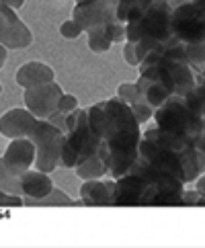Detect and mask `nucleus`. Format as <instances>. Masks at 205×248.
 I'll use <instances>...</instances> for the list:
<instances>
[{
    "label": "nucleus",
    "instance_id": "1",
    "mask_svg": "<svg viewBox=\"0 0 205 248\" xmlns=\"http://www.w3.org/2000/svg\"><path fill=\"white\" fill-rule=\"evenodd\" d=\"M86 111L93 129L101 138L99 156L109 168V176L119 179L140 156L142 123L129 105L119 96L95 103Z\"/></svg>",
    "mask_w": 205,
    "mask_h": 248
},
{
    "label": "nucleus",
    "instance_id": "2",
    "mask_svg": "<svg viewBox=\"0 0 205 248\" xmlns=\"http://www.w3.org/2000/svg\"><path fill=\"white\" fill-rule=\"evenodd\" d=\"M185 181L158 170L142 156L115 179V205H183Z\"/></svg>",
    "mask_w": 205,
    "mask_h": 248
},
{
    "label": "nucleus",
    "instance_id": "3",
    "mask_svg": "<svg viewBox=\"0 0 205 248\" xmlns=\"http://www.w3.org/2000/svg\"><path fill=\"white\" fill-rule=\"evenodd\" d=\"M171 11L168 0H158L140 19L126 25V41H133L140 62L144 60L156 46L173 39L171 33Z\"/></svg>",
    "mask_w": 205,
    "mask_h": 248
},
{
    "label": "nucleus",
    "instance_id": "4",
    "mask_svg": "<svg viewBox=\"0 0 205 248\" xmlns=\"http://www.w3.org/2000/svg\"><path fill=\"white\" fill-rule=\"evenodd\" d=\"M101 138L88 121L86 109H76L66 117V144L62 150V166L74 168L86 158L99 154Z\"/></svg>",
    "mask_w": 205,
    "mask_h": 248
},
{
    "label": "nucleus",
    "instance_id": "5",
    "mask_svg": "<svg viewBox=\"0 0 205 248\" xmlns=\"http://www.w3.org/2000/svg\"><path fill=\"white\" fill-rule=\"evenodd\" d=\"M154 125L189 140L193 144L199 140V136L205 129L201 115L185 94H173L166 103L160 105L154 111Z\"/></svg>",
    "mask_w": 205,
    "mask_h": 248
},
{
    "label": "nucleus",
    "instance_id": "6",
    "mask_svg": "<svg viewBox=\"0 0 205 248\" xmlns=\"http://www.w3.org/2000/svg\"><path fill=\"white\" fill-rule=\"evenodd\" d=\"M140 76L152 78L158 84H162L168 93L173 94H187L195 86V70L179 62L174 58L162 56L158 51H150V54L140 62Z\"/></svg>",
    "mask_w": 205,
    "mask_h": 248
},
{
    "label": "nucleus",
    "instance_id": "7",
    "mask_svg": "<svg viewBox=\"0 0 205 248\" xmlns=\"http://www.w3.org/2000/svg\"><path fill=\"white\" fill-rule=\"evenodd\" d=\"M37 150L35 168L41 172H53L62 164V150L66 144V131L47 119H39L37 127L29 136Z\"/></svg>",
    "mask_w": 205,
    "mask_h": 248
},
{
    "label": "nucleus",
    "instance_id": "8",
    "mask_svg": "<svg viewBox=\"0 0 205 248\" xmlns=\"http://www.w3.org/2000/svg\"><path fill=\"white\" fill-rule=\"evenodd\" d=\"M171 11V33L179 41H205V13L193 0L173 2Z\"/></svg>",
    "mask_w": 205,
    "mask_h": 248
},
{
    "label": "nucleus",
    "instance_id": "9",
    "mask_svg": "<svg viewBox=\"0 0 205 248\" xmlns=\"http://www.w3.org/2000/svg\"><path fill=\"white\" fill-rule=\"evenodd\" d=\"M62 96H64V91L53 80V82H41V84L25 88L23 101H25V107L37 119H49L58 111V103Z\"/></svg>",
    "mask_w": 205,
    "mask_h": 248
},
{
    "label": "nucleus",
    "instance_id": "10",
    "mask_svg": "<svg viewBox=\"0 0 205 248\" xmlns=\"http://www.w3.org/2000/svg\"><path fill=\"white\" fill-rule=\"evenodd\" d=\"M140 156L144 158L146 162H150L152 166H156L158 170H164V172H168V174L179 176V179L185 181V185H187V170H185L183 160L173 152V150H168V148H164L162 144H158L154 138L142 134Z\"/></svg>",
    "mask_w": 205,
    "mask_h": 248
},
{
    "label": "nucleus",
    "instance_id": "11",
    "mask_svg": "<svg viewBox=\"0 0 205 248\" xmlns=\"http://www.w3.org/2000/svg\"><path fill=\"white\" fill-rule=\"evenodd\" d=\"M0 43L8 49H25L33 43V33L19 19L15 8L0 2Z\"/></svg>",
    "mask_w": 205,
    "mask_h": 248
},
{
    "label": "nucleus",
    "instance_id": "12",
    "mask_svg": "<svg viewBox=\"0 0 205 248\" xmlns=\"http://www.w3.org/2000/svg\"><path fill=\"white\" fill-rule=\"evenodd\" d=\"M39 119L29 111V109H23V107H15L11 111H6L2 117H0V134L6 136V138H29L33 134V129L37 127Z\"/></svg>",
    "mask_w": 205,
    "mask_h": 248
},
{
    "label": "nucleus",
    "instance_id": "13",
    "mask_svg": "<svg viewBox=\"0 0 205 248\" xmlns=\"http://www.w3.org/2000/svg\"><path fill=\"white\" fill-rule=\"evenodd\" d=\"M35 156H37V150L31 138H15L2 154L6 166L16 174H23L35 166Z\"/></svg>",
    "mask_w": 205,
    "mask_h": 248
},
{
    "label": "nucleus",
    "instance_id": "14",
    "mask_svg": "<svg viewBox=\"0 0 205 248\" xmlns=\"http://www.w3.org/2000/svg\"><path fill=\"white\" fill-rule=\"evenodd\" d=\"M115 15H117V8H115L109 0H96V2L86 4V6L74 4V8H72V19L84 29V33L99 27V25L109 21Z\"/></svg>",
    "mask_w": 205,
    "mask_h": 248
},
{
    "label": "nucleus",
    "instance_id": "15",
    "mask_svg": "<svg viewBox=\"0 0 205 248\" xmlns=\"http://www.w3.org/2000/svg\"><path fill=\"white\" fill-rule=\"evenodd\" d=\"M82 205H115V179H93L84 181L80 187Z\"/></svg>",
    "mask_w": 205,
    "mask_h": 248
},
{
    "label": "nucleus",
    "instance_id": "16",
    "mask_svg": "<svg viewBox=\"0 0 205 248\" xmlns=\"http://www.w3.org/2000/svg\"><path fill=\"white\" fill-rule=\"evenodd\" d=\"M117 96L129 105L133 115L138 117L140 123H148L150 119L154 117V111L156 109L144 99V94L140 93L138 82H123V84H119L117 86Z\"/></svg>",
    "mask_w": 205,
    "mask_h": 248
},
{
    "label": "nucleus",
    "instance_id": "17",
    "mask_svg": "<svg viewBox=\"0 0 205 248\" xmlns=\"http://www.w3.org/2000/svg\"><path fill=\"white\" fill-rule=\"evenodd\" d=\"M53 189V181L49 172L41 170H27L21 174V195L25 199H43L46 195H49Z\"/></svg>",
    "mask_w": 205,
    "mask_h": 248
},
{
    "label": "nucleus",
    "instance_id": "18",
    "mask_svg": "<svg viewBox=\"0 0 205 248\" xmlns=\"http://www.w3.org/2000/svg\"><path fill=\"white\" fill-rule=\"evenodd\" d=\"M53 80H56V74L43 62H27V64H23L16 70V84L23 88H29L41 82H53Z\"/></svg>",
    "mask_w": 205,
    "mask_h": 248
},
{
    "label": "nucleus",
    "instance_id": "19",
    "mask_svg": "<svg viewBox=\"0 0 205 248\" xmlns=\"http://www.w3.org/2000/svg\"><path fill=\"white\" fill-rule=\"evenodd\" d=\"M74 170H76V176L78 179H82V181H93V179H103L105 174H109V168H107L105 160L99 156V154H95L91 158H86L84 162H80L74 166Z\"/></svg>",
    "mask_w": 205,
    "mask_h": 248
},
{
    "label": "nucleus",
    "instance_id": "20",
    "mask_svg": "<svg viewBox=\"0 0 205 248\" xmlns=\"http://www.w3.org/2000/svg\"><path fill=\"white\" fill-rule=\"evenodd\" d=\"M154 2H158V0H121L117 4V16L127 25L131 21L140 19Z\"/></svg>",
    "mask_w": 205,
    "mask_h": 248
},
{
    "label": "nucleus",
    "instance_id": "21",
    "mask_svg": "<svg viewBox=\"0 0 205 248\" xmlns=\"http://www.w3.org/2000/svg\"><path fill=\"white\" fill-rule=\"evenodd\" d=\"M0 189H4L8 193H15V195H21V174L13 172L11 168L6 166L2 156H0Z\"/></svg>",
    "mask_w": 205,
    "mask_h": 248
},
{
    "label": "nucleus",
    "instance_id": "22",
    "mask_svg": "<svg viewBox=\"0 0 205 248\" xmlns=\"http://www.w3.org/2000/svg\"><path fill=\"white\" fill-rule=\"evenodd\" d=\"M74 199L62 189L53 187L49 195H46L43 199H25V205H74Z\"/></svg>",
    "mask_w": 205,
    "mask_h": 248
},
{
    "label": "nucleus",
    "instance_id": "23",
    "mask_svg": "<svg viewBox=\"0 0 205 248\" xmlns=\"http://www.w3.org/2000/svg\"><path fill=\"white\" fill-rule=\"evenodd\" d=\"M82 33H84V29L80 27L74 19H68L66 23H62V27H60V35L66 39H78Z\"/></svg>",
    "mask_w": 205,
    "mask_h": 248
},
{
    "label": "nucleus",
    "instance_id": "24",
    "mask_svg": "<svg viewBox=\"0 0 205 248\" xmlns=\"http://www.w3.org/2000/svg\"><path fill=\"white\" fill-rule=\"evenodd\" d=\"M23 205H25V197L0 189V207H23Z\"/></svg>",
    "mask_w": 205,
    "mask_h": 248
},
{
    "label": "nucleus",
    "instance_id": "25",
    "mask_svg": "<svg viewBox=\"0 0 205 248\" xmlns=\"http://www.w3.org/2000/svg\"><path fill=\"white\" fill-rule=\"evenodd\" d=\"M78 109V99L74 94H66L64 93V96L60 99V103H58V111L60 113H64V115H70L72 111H76Z\"/></svg>",
    "mask_w": 205,
    "mask_h": 248
},
{
    "label": "nucleus",
    "instance_id": "26",
    "mask_svg": "<svg viewBox=\"0 0 205 248\" xmlns=\"http://www.w3.org/2000/svg\"><path fill=\"white\" fill-rule=\"evenodd\" d=\"M123 60L127 62V66H140V58H138V49L133 41L123 43Z\"/></svg>",
    "mask_w": 205,
    "mask_h": 248
},
{
    "label": "nucleus",
    "instance_id": "27",
    "mask_svg": "<svg viewBox=\"0 0 205 248\" xmlns=\"http://www.w3.org/2000/svg\"><path fill=\"white\" fill-rule=\"evenodd\" d=\"M183 205H203V195L201 191L195 189H185L183 193Z\"/></svg>",
    "mask_w": 205,
    "mask_h": 248
},
{
    "label": "nucleus",
    "instance_id": "28",
    "mask_svg": "<svg viewBox=\"0 0 205 248\" xmlns=\"http://www.w3.org/2000/svg\"><path fill=\"white\" fill-rule=\"evenodd\" d=\"M195 148H197V154L201 158V166H203V172H205V129H203V134L199 136V140L195 141Z\"/></svg>",
    "mask_w": 205,
    "mask_h": 248
},
{
    "label": "nucleus",
    "instance_id": "29",
    "mask_svg": "<svg viewBox=\"0 0 205 248\" xmlns=\"http://www.w3.org/2000/svg\"><path fill=\"white\" fill-rule=\"evenodd\" d=\"M195 187H197V189L201 191V195H203V205H205V172L199 176L197 181H195Z\"/></svg>",
    "mask_w": 205,
    "mask_h": 248
},
{
    "label": "nucleus",
    "instance_id": "30",
    "mask_svg": "<svg viewBox=\"0 0 205 248\" xmlns=\"http://www.w3.org/2000/svg\"><path fill=\"white\" fill-rule=\"evenodd\" d=\"M6 49H8V47H4L2 43H0V68H2L4 62H6Z\"/></svg>",
    "mask_w": 205,
    "mask_h": 248
},
{
    "label": "nucleus",
    "instance_id": "31",
    "mask_svg": "<svg viewBox=\"0 0 205 248\" xmlns=\"http://www.w3.org/2000/svg\"><path fill=\"white\" fill-rule=\"evenodd\" d=\"M93 2H96V0H74L76 6H86V4H93Z\"/></svg>",
    "mask_w": 205,
    "mask_h": 248
},
{
    "label": "nucleus",
    "instance_id": "32",
    "mask_svg": "<svg viewBox=\"0 0 205 248\" xmlns=\"http://www.w3.org/2000/svg\"><path fill=\"white\" fill-rule=\"evenodd\" d=\"M193 2H197V4L203 8V13H205V0H193Z\"/></svg>",
    "mask_w": 205,
    "mask_h": 248
},
{
    "label": "nucleus",
    "instance_id": "33",
    "mask_svg": "<svg viewBox=\"0 0 205 248\" xmlns=\"http://www.w3.org/2000/svg\"><path fill=\"white\" fill-rule=\"evenodd\" d=\"M109 2H111V4H113V6H115V8H117V4H119V2H121V0H109Z\"/></svg>",
    "mask_w": 205,
    "mask_h": 248
},
{
    "label": "nucleus",
    "instance_id": "34",
    "mask_svg": "<svg viewBox=\"0 0 205 248\" xmlns=\"http://www.w3.org/2000/svg\"><path fill=\"white\" fill-rule=\"evenodd\" d=\"M197 74H201V76H205V64H203V68L199 70V72H197Z\"/></svg>",
    "mask_w": 205,
    "mask_h": 248
},
{
    "label": "nucleus",
    "instance_id": "35",
    "mask_svg": "<svg viewBox=\"0 0 205 248\" xmlns=\"http://www.w3.org/2000/svg\"><path fill=\"white\" fill-rule=\"evenodd\" d=\"M168 2H171V4H173V2H179V0H168Z\"/></svg>",
    "mask_w": 205,
    "mask_h": 248
},
{
    "label": "nucleus",
    "instance_id": "36",
    "mask_svg": "<svg viewBox=\"0 0 205 248\" xmlns=\"http://www.w3.org/2000/svg\"><path fill=\"white\" fill-rule=\"evenodd\" d=\"M0 93H2V84H0Z\"/></svg>",
    "mask_w": 205,
    "mask_h": 248
}]
</instances>
